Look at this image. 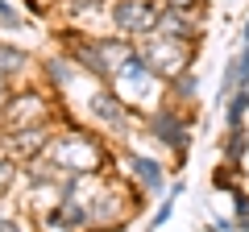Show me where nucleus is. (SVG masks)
<instances>
[{
    "label": "nucleus",
    "instance_id": "f257e3e1",
    "mask_svg": "<svg viewBox=\"0 0 249 232\" xmlns=\"http://www.w3.org/2000/svg\"><path fill=\"white\" fill-rule=\"evenodd\" d=\"M158 13L150 0H116V9H112V21L121 33H150L154 25H158Z\"/></svg>",
    "mask_w": 249,
    "mask_h": 232
},
{
    "label": "nucleus",
    "instance_id": "f03ea898",
    "mask_svg": "<svg viewBox=\"0 0 249 232\" xmlns=\"http://www.w3.org/2000/svg\"><path fill=\"white\" fill-rule=\"evenodd\" d=\"M58 158L67 162L75 174H83V170L100 166V145L91 141V137H83V133H67V141H58Z\"/></svg>",
    "mask_w": 249,
    "mask_h": 232
},
{
    "label": "nucleus",
    "instance_id": "7ed1b4c3",
    "mask_svg": "<svg viewBox=\"0 0 249 232\" xmlns=\"http://www.w3.org/2000/svg\"><path fill=\"white\" fill-rule=\"evenodd\" d=\"M154 29H158L162 37H170V42H187V37H191V17H187L183 9H162Z\"/></svg>",
    "mask_w": 249,
    "mask_h": 232
},
{
    "label": "nucleus",
    "instance_id": "20e7f679",
    "mask_svg": "<svg viewBox=\"0 0 249 232\" xmlns=\"http://www.w3.org/2000/svg\"><path fill=\"white\" fill-rule=\"evenodd\" d=\"M145 63H150L154 71H162V75H175L178 66H183V54H178L175 46H170V37H166V42H154L150 50H145Z\"/></svg>",
    "mask_w": 249,
    "mask_h": 232
},
{
    "label": "nucleus",
    "instance_id": "39448f33",
    "mask_svg": "<svg viewBox=\"0 0 249 232\" xmlns=\"http://www.w3.org/2000/svg\"><path fill=\"white\" fill-rule=\"evenodd\" d=\"M154 133H158V141H166L170 149H187V129H183L178 116L158 112V116H154Z\"/></svg>",
    "mask_w": 249,
    "mask_h": 232
},
{
    "label": "nucleus",
    "instance_id": "423d86ee",
    "mask_svg": "<svg viewBox=\"0 0 249 232\" xmlns=\"http://www.w3.org/2000/svg\"><path fill=\"white\" fill-rule=\"evenodd\" d=\"M91 112H96L104 125H124V108L116 104V96H108V91H96V96H91Z\"/></svg>",
    "mask_w": 249,
    "mask_h": 232
},
{
    "label": "nucleus",
    "instance_id": "0eeeda50",
    "mask_svg": "<svg viewBox=\"0 0 249 232\" xmlns=\"http://www.w3.org/2000/svg\"><path fill=\"white\" fill-rule=\"evenodd\" d=\"M83 220H88V212H83V207L75 203V199H67V203H62L58 212H54V228H67V232H71V228H79Z\"/></svg>",
    "mask_w": 249,
    "mask_h": 232
},
{
    "label": "nucleus",
    "instance_id": "6e6552de",
    "mask_svg": "<svg viewBox=\"0 0 249 232\" xmlns=\"http://www.w3.org/2000/svg\"><path fill=\"white\" fill-rule=\"evenodd\" d=\"M29 66V54L25 50H13V46H0V71L13 75V71H25Z\"/></svg>",
    "mask_w": 249,
    "mask_h": 232
},
{
    "label": "nucleus",
    "instance_id": "1a4fd4ad",
    "mask_svg": "<svg viewBox=\"0 0 249 232\" xmlns=\"http://www.w3.org/2000/svg\"><path fill=\"white\" fill-rule=\"evenodd\" d=\"M37 108H42V99H37V96H17V104H13L4 116H9L13 125H17L21 116H37Z\"/></svg>",
    "mask_w": 249,
    "mask_h": 232
},
{
    "label": "nucleus",
    "instance_id": "9d476101",
    "mask_svg": "<svg viewBox=\"0 0 249 232\" xmlns=\"http://www.w3.org/2000/svg\"><path fill=\"white\" fill-rule=\"evenodd\" d=\"M133 170L142 174V182H145V187H158V182H162L158 162H150V158H133Z\"/></svg>",
    "mask_w": 249,
    "mask_h": 232
},
{
    "label": "nucleus",
    "instance_id": "9b49d317",
    "mask_svg": "<svg viewBox=\"0 0 249 232\" xmlns=\"http://www.w3.org/2000/svg\"><path fill=\"white\" fill-rule=\"evenodd\" d=\"M245 104H249V91L241 87L237 96L229 99V129H232V125H241V116H245Z\"/></svg>",
    "mask_w": 249,
    "mask_h": 232
},
{
    "label": "nucleus",
    "instance_id": "f8f14e48",
    "mask_svg": "<svg viewBox=\"0 0 249 232\" xmlns=\"http://www.w3.org/2000/svg\"><path fill=\"white\" fill-rule=\"evenodd\" d=\"M104 9V0H67V13H75V17H83V13H100Z\"/></svg>",
    "mask_w": 249,
    "mask_h": 232
},
{
    "label": "nucleus",
    "instance_id": "ddd939ff",
    "mask_svg": "<svg viewBox=\"0 0 249 232\" xmlns=\"http://www.w3.org/2000/svg\"><path fill=\"white\" fill-rule=\"evenodd\" d=\"M229 153H232V158H241V153H245V129H241V125H232V137H229Z\"/></svg>",
    "mask_w": 249,
    "mask_h": 232
},
{
    "label": "nucleus",
    "instance_id": "4468645a",
    "mask_svg": "<svg viewBox=\"0 0 249 232\" xmlns=\"http://www.w3.org/2000/svg\"><path fill=\"white\" fill-rule=\"evenodd\" d=\"M237 212H241V228H249V195H237Z\"/></svg>",
    "mask_w": 249,
    "mask_h": 232
},
{
    "label": "nucleus",
    "instance_id": "2eb2a0df",
    "mask_svg": "<svg viewBox=\"0 0 249 232\" xmlns=\"http://www.w3.org/2000/svg\"><path fill=\"white\" fill-rule=\"evenodd\" d=\"M0 21H4V25H9V29H13V25H17V13H13V9H9V4H4V0H0Z\"/></svg>",
    "mask_w": 249,
    "mask_h": 232
},
{
    "label": "nucleus",
    "instance_id": "dca6fc26",
    "mask_svg": "<svg viewBox=\"0 0 249 232\" xmlns=\"http://www.w3.org/2000/svg\"><path fill=\"white\" fill-rule=\"evenodd\" d=\"M9 182H13V166H9V162H0V187H9Z\"/></svg>",
    "mask_w": 249,
    "mask_h": 232
},
{
    "label": "nucleus",
    "instance_id": "f3484780",
    "mask_svg": "<svg viewBox=\"0 0 249 232\" xmlns=\"http://www.w3.org/2000/svg\"><path fill=\"white\" fill-rule=\"evenodd\" d=\"M191 4H196V0H166V9H183V13L191 9Z\"/></svg>",
    "mask_w": 249,
    "mask_h": 232
},
{
    "label": "nucleus",
    "instance_id": "a211bd4d",
    "mask_svg": "<svg viewBox=\"0 0 249 232\" xmlns=\"http://www.w3.org/2000/svg\"><path fill=\"white\" fill-rule=\"evenodd\" d=\"M4 99H9V91H4V75H0V104H4Z\"/></svg>",
    "mask_w": 249,
    "mask_h": 232
},
{
    "label": "nucleus",
    "instance_id": "6ab92c4d",
    "mask_svg": "<svg viewBox=\"0 0 249 232\" xmlns=\"http://www.w3.org/2000/svg\"><path fill=\"white\" fill-rule=\"evenodd\" d=\"M245 42H249V21H245Z\"/></svg>",
    "mask_w": 249,
    "mask_h": 232
},
{
    "label": "nucleus",
    "instance_id": "aec40b11",
    "mask_svg": "<svg viewBox=\"0 0 249 232\" xmlns=\"http://www.w3.org/2000/svg\"><path fill=\"white\" fill-rule=\"evenodd\" d=\"M37 4H54V0H37Z\"/></svg>",
    "mask_w": 249,
    "mask_h": 232
}]
</instances>
